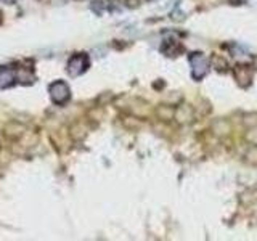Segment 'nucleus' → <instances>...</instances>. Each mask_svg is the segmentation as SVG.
Masks as SVG:
<instances>
[{
	"label": "nucleus",
	"mask_w": 257,
	"mask_h": 241,
	"mask_svg": "<svg viewBox=\"0 0 257 241\" xmlns=\"http://www.w3.org/2000/svg\"><path fill=\"white\" fill-rule=\"evenodd\" d=\"M190 63H191V76L193 77L201 79L206 76L209 64H207V60L203 56V53H191Z\"/></svg>",
	"instance_id": "nucleus-1"
},
{
	"label": "nucleus",
	"mask_w": 257,
	"mask_h": 241,
	"mask_svg": "<svg viewBox=\"0 0 257 241\" xmlns=\"http://www.w3.org/2000/svg\"><path fill=\"white\" fill-rule=\"evenodd\" d=\"M50 93L55 103H64L69 98V88L64 82H56L50 87Z\"/></svg>",
	"instance_id": "nucleus-2"
}]
</instances>
